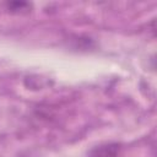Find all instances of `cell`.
<instances>
[{"instance_id": "7a4b0ae2", "label": "cell", "mask_w": 157, "mask_h": 157, "mask_svg": "<svg viewBox=\"0 0 157 157\" xmlns=\"http://www.w3.org/2000/svg\"><path fill=\"white\" fill-rule=\"evenodd\" d=\"M5 7L11 13L23 15V13H28L31 11L32 4L25 2V1H9V2L5 4Z\"/></svg>"}, {"instance_id": "6da1fadb", "label": "cell", "mask_w": 157, "mask_h": 157, "mask_svg": "<svg viewBox=\"0 0 157 157\" xmlns=\"http://www.w3.org/2000/svg\"><path fill=\"white\" fill-rule=\"evenodd\" d=\"M123 148L120 142H103L90 148L86 157H123Z\"/></svg>"}]
</instances>
